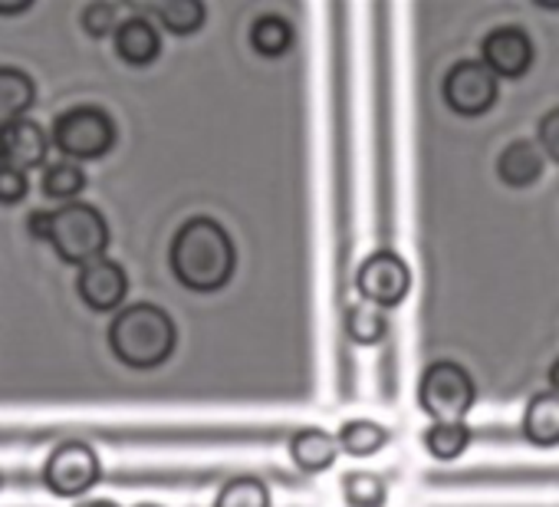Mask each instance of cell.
I'll list each match as a JSON object with an SVG mask.
<instances>
[{
	"mask_svg": "<svg viewBox=\"0 0 559 507\" xmlns=\"http://www.w3.org/2000/svg\"><path fill=\"white\" fill-rule=\"evenodd\" d=\"M523 435L539 448L559 445V396L556 392H543L530 399L523 412Z\"/></svg>",
	"mask_w": 559,
	"mask_h": 507,
	"instance_id": "cell-16",
	"label": "cell"
},
{
	"mask_svg": "<svg viewBox=\"0 0 559 507\" xmlns=\"http://www.w3.org/2000/svg\"><path fill=\"white\" fill-rule=\"evenodd\" d=\"M444 103L457 116H484L497 103V76L484 63L464 60L444 76Z\"/></svg>",
	"mask_w": 559,
	"mask_h": 507,
	"instance_id": "cell-8",
	"label": "cell"
},
{
	"mask_svg": "<svg viewBox=\"0 0 559 507\" xmlns=\"http://www.w3.org/2000/svg\"><path fill=\"white\" fill-rule=\"evenodd\" d=\"M47 152H50V135L44 132L40 122L17 119L8 126V152H4L8 165H17L21 172L40 168L47 162Z\"/></svg>",
	"mask_w": 559,
	"mask_h": 507,
	"instance_id": "cell-11",
	"label": "cell"
},
{
	"mask_svg": "<svg viewBox=\"0 0 559 507\" xmlns=\"http://www.w3.org/2000/svg\"><path fill=\"white\" fill-rule=\"evenodd\" d=\"M336 455H340V441L320 428H304L290 438V458L307 474H320V471L333 468Z\"/></svg>",
	"mask_w": 559,
	"mask_h": 507,
	"instance_id": "cell-13",
	"label": "cell"
},
{
	"mask_svg": "<svg viewBox=\"0 0 559 507\" xmlns=\"http://www.w3.org/2000/svg\"><path fill=\"white\" fill-rule=\"evenodd\" d=\"M497 175L503 178V185L510 188H526L543 175V155L533 142H513L500 152L497 158Z\"/></svg>",
	"mask_w": 559,
	"mask_h": 507,
	"instance_id": "cell-15",
	"label": "cell"
},
{
	"mask_svg": "<svg viewBox=\"0 0 559 507\" xmlns=\"http://www.w3.org/2000/svg\"><path fill=\"white\" fill-rule=\"evenodd\" d=\"M37 99V86L31 80V73L17 70V67H0V126H11L17 119H24V113L34 106Z\"/></svg>",
	"mask_w": 559,
	"mask_h": 507,
	"instance_id": "cell-14",
	"label": "cell"
},
{
	"mask_svg": "<svg viewBox=\"0 0 559 507\" xmlns=\"http://www.w3.org/2000/svg\"><path fill=\"white\" fill-rule=\"evenodd\" d=\"M148 14H155L162 27L178 37L198 34L204 24V4H198V0H165V4H152Z\"/></svg>",
	"mask_w": 559,
	"mask_h": 507,
	"instance_id": "cell-18",
	"label": "cell"
},
{
	"mask_svg": "<svg viewBox=\"0 0 559 507\" xmlns=\"http://www.w3.org/2000/svg\"><path fill=\"white\" fill-rule=\"evenodd\" d=\"M21 11H31V0L27 4H0V14H21Z\"/></svg>",
	"mask_w": 559,
	"mask_h": 507,
	"instance_id": "cell-29",
	"label": "cell"
},
{
	"mask_svg": "<svg viewBox=\"0 0 559 507\" xmlns=\"http://www.w3.org/2000/svg\"><path fill=\"white\" fill-rule=\"evenodd\" d=\"M477 399L474 379L457 363H431L418 386V405L435 418V425H454L461 422Z\"/></svg>",
	"mask_w": 559,
	"mask_h": 507,
	"instance_id": "cell-4",
	"label": "cell"
},
{
	"mask_svg": "<svg viewBox=\"0 0 559 507\" xmlns=\"http://www.w3.org/2000/svg\"><path fill=\"white\" fill-rule=\"evenodd\" d=\"M250 47L260 54V57H284L290 47H294V27L276 17V14H263L253 21L250 27Z\"/></svg>",
	"mask_w": 559,
	"mask_h": 507,
	"instance_id": "cell-17",
	"label": "cell"
},
{
	"mask_svg": "<svg viewBox=\"0 0 559 507\" xmlns=\"http://www.w3.org/2000/svg\"><path fill=\"white\" fill-rule=\"evenodd\" d=\"M76 507H119V504L109 500V497H96V500H83V504H76Z\"/></svg>",
	"mask_w": 559,
	"mask_h": 507,
	"instance_id": "cell-28",
	"label": "cell"
},
{
	"mask_svg": "<svg viewBox=\"0 0 559 507\" xmlns=\"http://www.w3.org/2000/svg\"><path fill=\"white\" fill-rule=\"evenodd\" d=\"M4 152H8V126H0V162H4Z\"/></svg>",
	"mask_w": 559,
	"mask_h": 507,
	"instance_id": "cell-31",
	"label": "cell"
},
{
	"mask_svg": "<svg viewBox=\"0 0 559 507\" xmlns=\"http://www.w3.org/2000/svg\"><path fill=\"white\" fill-rule=\"evenodd\" d=\"M385 330H389V323H385V317H382L379 307H372V304H353V307H346V333H349L353 343L376 346L385 337Z\"/></svg>",
	"mask_w": 559,
	"mask_h": 507,
	"instance_id": "cell-20",
	"label": "cell"
},
{
	"mask_svg": "<svg viewBox=\"0 0 559 507\" xmlns=\"http://www.w3.org/2000/svg\"><path fill=\"white\" fill-rule=\"evenodd\" d=\"M340 448L346 451V455H353V458H369V455H376V451H382L385 448V441H389V432L379 425V422H366V418H353V422H346L343 428H340Z\"/></svg>",
	"mask_w": 559,
	"mask_h": 507,
	"instance_id": "cell-19",
	"label": "cell"
},
{
	"mask_svg": "<svg viewBox=\"0 0 559 507\" xmlns=\"http://www.w3.org/2000/svg\"><path fill=\"white\" fill-rule=\"evenodd\" d=\"M214 507H270V491L257 477H234L217 491Z\"/></svg>",
	"mask_w": 559,
	"mask_h": 507,
	"instance_id": "cell-22",
	"label": "cell"
},
{
	"mask_svg": "<svg viewBox=\"0 0 559 507\" xmlns=\"http://www.w3.org/2000/svg\"><path fill=\"white\" fill-rule=\"evenodd\" d=\"M139 507H155V504H139Z\"/></svg>",
	"mask_w": 559,
	"mask_h": 507,
	"instance_id": "cell-32",
	"label": "cell"
},
{
	"mask_svg": "<svg viewBox=\"0 0 559 507\" xmlns=\"http://www.w3.org/2000/svg\"><path fill=\"white\" fill-rule=\"evenodd\" d=\"M178 343L171 317L155 304H132L119 310L109 323V350L129 369L162 366Z\"/></svg>",
	"mask_w": 559,
	"mask_h": 507,
	"instance_id": "cell-3",
	"label": "cell"
},
{
	"mask_svg": "<svg viewBox=\"0 0 559 507\" xmlns=\"http://www.w3.org/2000/svg\"><path fill=\"white\" fill-rule=\"evenodd\" d=\"M27 224L34 237L50 240L60 258L76 268L99 261L109 247V224L103 211L86 201H70L57 211H34Z\"/></svg>",
	"mask_w": 559,
	"mask_h": 507,
	"instance_id": "cell-2",
	"label": "cell"
},
{
	"mask_svg": "<svg viewBox=\"0 0 559 507\" xmlns=\"http://www.w3.org/2000/svg\"><path fill=\"white\" fill-rule=\"evenodd\" d=\"M343 494L349 507H382L385 504V481L369 471H353L343 481Z\"/></svg>",
	"mask_w": 559,
	"mask_h": 507,
	"instance_id": "cell-24",
	"label": "cell"
},
{
	"mask_svg": "<svg viewBox=\"0 0 559 507\" xmlns=\"http://www.w3.org/2000/svg\"><path fill=\"white\" fill-rule=\"evenodd\" d=\"M83 27H86L90 37H106V34L119 31V24H116V8H112V4H103V0H96V4H90V8L83 11Z\"/></svg>",
	"mask_w": 559,
	"mask_h": 507,
	"instance_id": "cell-25",
	"label": "cell"
},
{
	"mask_svg": "<svg viewBox=\"0 0 559 507\" xmlns=\"http://www.w3.org/2000/svg\"><path fill=\"white\" fill-rule=\"evenodd\" d=\"M539 145L552 162H559V106L539 119Z\"/></svg>",
	"mask_w": 559,
	"mask_h": 507,
	"instance_id": "cell-27",
	"label": "cell"
},
{
	"mask_svg": "<svg viewBox=\"0 0 559 507\" xmlns=\"http://www.w3.org/2000/svg\"><path fill=\"white\" fill-rule=\"evenodd\" d=\"M53 142L70 162L103 158L116 145V122L99 106H73L57 116Z\"/></svg>",
	"mask_w": 559,
	"mask_h": 507,
	"instance_id": "cell-5",
	"label": "cell"
},
{
	"mask_svg": "<svg viewBox=\"0 0 559 507\" xmlns=\"http://www.w3.org/2000/svg\"><path fill=\"white\" fill-rule=\"evenodd\" d=\"M116 54L132 67H148L162 54V37L145 17H129L116 31Z\"/></svg>",
	"mask_w": 559,
	"mask_h": 507,
	"instance_id": "cell-12",
	"label": "cell"
},
{
	"mask_svg": "<svg viewBox=\"0 0 559 507\" xmlns=\"http://www.w3.org/2000/svg\"><path fill=\"white\" fill-rule=\"evenodd\" d=\"M549 386H552V392L559 396V359L549 366Z\"/></svg>",
	"mask_w": 559,
	"mask_h": 507,
	"instance_id": "cell-30",
	"label": "cell"
},
{
	"mask_svg": "<svg viewBox=\"0 0 559 507\" xmlns=\"http://www.w3.org/2000/svg\"><path fill=\"white\" fill-rule=\"evenodd\" d=\"M484 67L497 76V80H516L533 67V44L520 27H500L490 31L484 37Z\"/></svg>",
	"mask_w": 559,
	"mask_h": 507,
	"instance_id": "cell-10",
	"label": "cell"
},
{
	"mask_svg": "<svg viewBox=\"0 0 559 507\" xmlns=\"http://www.w3.org/2000/svg\"><path fill=\"white\" fill-rule=\"evenodd\" d=\"M103 477L99 455L86 441H63L44 464V481L60 497H80Z\"/></svg>",
	"mask_w": 559,
	"mask_h": 507,
	"instance_id": "cell-6",
	"label": "cell"
},
{
	"mask_svg": "<svg viewBox=\"0 0 559 507\" xmlns=\"http://www.w3.org/2000/svg\"><path fill=\"white\" fill-rule=\"evenodd\" d=\"M76 291H80V300L90 307V310H99V314H109L116 307H122L126 294H129V278L122 271V264L109 261V258H99L86 268H80L76 274Z\"/></svg>",
	"mask_w": 559,
	"mask_h": 507,
	"instance_id": "cell-9",
	"label": "cell"
},
{
	"mask_svg": "<svg viewBox=\"0 0 559 507\" xmlns=\"http://www.w3.org/2000/svg\"><path fill=\"white\" fill-rule=\"evenodd\" d=\"M356 287L372 307H399L412 291V271L395 250H376L362 261Z\"/></svg>",
	"mask_w": 559,
	"mask_h": 507,
	"instance_id": "cell-7",
	"label": "cell"
},
{
	"mask_svg": "<svg viewBox=\"0 0 559 507\" xmlns=\"http://www.w3.org/2000/svg\"><path fill=\"white\" fill-rule=\"evenodd\" d=\"M27 194V172L0 162V204H17Z\"/></svg>",
	"mask_w": 559,
	"mask_h": 507,
	"instance_id": "cell-26",
	"label": "cell"
},
{
	"mask_svg": "<svg viewBox=\"0 0 559 507\" xmlns=\"http://www.w3.org/2000/svg\"><path fill=\"white\" fill-rule=\"evenodd\" d=\"M175 278L198 294H214L234 278V240L214 217H188L168 250Z\"/></svg>",
	"mask_w": 559,
	"mask_h": 507,
	"instance_id": "cell-1",
	"label": "cell"
},
{
	"mask_svg": "<svg viewBox=\"0 0 559 507\" xmlns=\"http://www.w3.org/2000/svg\"><path fill=\"white\" fill-rule=\"evenodd\" d=\"M425 445L435 458L441 461H451L457 458L467 445H471V428L464 422H454V425H435L428 435H425Z\"/></svg>",
	"mask_w": 559,
	"mask_h": 507,
	"instance_id": "cell-23",
	"label": "cell"
},
{
	"mask_svg": "<svg viewBox=\"0 0 559 507\" xmlns=\"http://www.w3.org/2000/svg\"><path fill=\"white\" fill-rule=\"evenodd\" d=\"M83 188H86V172L80 168V162L63 158V162L47 165V172H44V194L60 198V201L70 204Z\"/></svg>",
	"mask_w": 559,
	"mask_h": 507,
	"instance_id": "cell-21",
	"label": "cell"
}]
</instances>
